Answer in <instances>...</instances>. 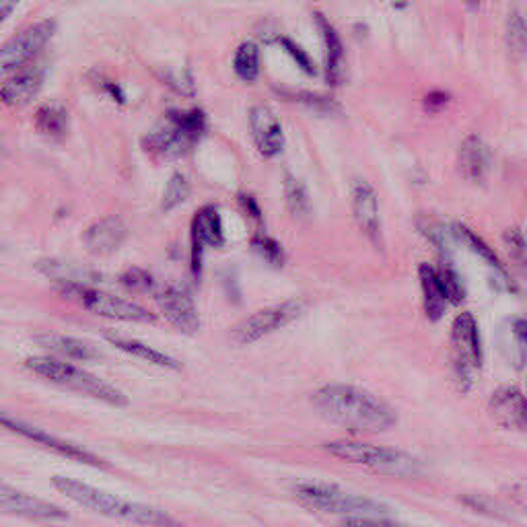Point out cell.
I'll return each instance as SVG.
<instances>
[{"instance_id": "52a82bcc", "label": "cell", "mask_w": 527, "mask_h": 527, "mask_svg": "<svg viewBox=\"0 0 527 527\" xmlns=\"http://www.w3.org/2000/svg\"><path fill=\"white\" fill-rule=\"evenodd\" d=\"M54 291L68 301L79 303L83 309L108 318L116 322H130V324H153L157 322V313L151 309L128 301L124 297L105 293L95 285L83 283H54Z\"/></svg>"}, {"instance_id": "8d00e7d4", "label": "cell", "mask_w": 527, "mask_h": 527, "mask_svg": "<svg viewBox=\"0 0 527 527\" xmlns=\"http://www.w3.org/2000/svg\"><path fill=\"white\" fill-rule=\"evenodd\" d=\"M291 97L295 101H301L305 105H311V108L315 110H320V112H332L334 110V103L328 99V97H322V95H313V93H291Z\"/></svg>"}, {"instance_id": "603a6c76", "label": "cell", "mask_w": 527, "mask_h": 527, "mask_svg": "<svg viewBox=\"0 0 527 527\" xmlns=\"http://www.w3.org/2000/svg\"><path fill=\"white\" fill-rule=\"evenodd\" d=\"M453 233L458 235V239L466 245V248H468L472 254H476L480 260H484L490 268L495 270V280H493V283H495L499 289L509 291V293L515 291V285L509 280V274H507V270L503 268V264H501V260L497 258V254H495L493 248H488V245H486L476 233H472V231H470L468 227H464V225H455V227H453Z\"/></svg>"}, {"instance_id": "7c38bea8", "label": "cell", "mask_w": 527, "mask_h": 527, "mask_svg": "<svg viewBox=\"0 0 527 527\" xmlns=\"http://www.w3.org/2000/svg\"><path fill=\"white\" fill-rule=\"evenodd\" d=\"M167 322L182 334H196L200 328V315L192 295L180 285H157L153 291Z\"/></svg>"}, {"instance_id": "ab89813d", "label": "cell", "mask_w": 527, "mask_h": 527, "mask_svg": "<svg viewBox=\"0 0 527 527\" xmlns=\"http://www.w3.org/2000/svg\"><path fill=\"white\" fill-rule=\"evenodd\" d=\"M17 3L19 0H0V23H3L13 13Z\"/></svg>"}, {"instance_id": "2e32d148", "label": "cell", "mask_w": 527, "mask_h": 527, "mask_svg": "<svg viewBox=\"0 0 527 527\" xmlns=\"http://www.w3.org/2000/svg\"><path fill=\"white\" fill-rule=\"evenodd\" d=\"M353 213L357 225L367 235L373 245H381V217H379V200L373 186L365 180L353 184Z\"/></svg>"}, {"instance_id": "277c9868", "label": "cell", "mask_w": 527, "mask_h": 527, "mask_svg": "<svg viewBox=\"0 0 527 527\" xmlns=\"http://www.w3.org/2000/svg\"><path fill=\"white\" fill-rule=\"evenodd\" d=\"M25 369H29L31 373H35L38 377L60 385V388L68 390V392H75L81 394L85 398H93L99 400L103 404H110V406H126L128 398L124 396V392H120L118 388H114L112 383L99 379L97 375L73 365V363H66L60 357H29L27 361H23Z\"/></svg>"}, {"instance_id": "60d3db41", "label": "cell", "mask_w": 527, "mask_h": 527, "mask_svg": "<svg viewBox=\"0 0 527 527\" xmlns=\"http://www.w3.org/2000/svg\"><path fill=\"white\" fill-rule=\"evenodd\" d=\"M515 332H517V336H519L523 342H527V318H523V320H519V322L515 324Z\"/></svg>"}, {"instance_id": "f1b7e54d", "label": "cell", "mask_w": 527, "mask_h": 527, "mask_svg": "<svg viewBox=\"0 0 527 527\" xmlns=\"http://www.w3.org/2000/svg\"><path fill=\"white\" fill-rule=\"evenodd\" d=\"M235 75L245 81L254 83L260 77V48L254 42H243L233 56Z\"/></svg>"}, {"instance_id": "83f0119b", "label": "cell", "mask_w": 527, "mask_h": 527, "mask_svg": "<svg viewBox=\"0 0 527 527\" xmlns=\"http://www.w3.org/2000/svg\"><path fill=\"white\" fill-rule=\"evenodd\" d=\"M505 40L509 52L515 58H527V13H523L521 9H513L509 13L505 25Z\"/></svg>"}, {"instance_id": "6da1fadb", "label": "cell", "mask_w": 527, "mask_h": 527, "mask_svg": "<svg viewBox=\"0 0 527 527\" xmlns=\"http://www.w3.org/2000/svg\"><path fill=\"white\" fill-rule=\"evenodd\" d=\"M313 406L330 423L355 435L383 433L398 423L396 412L388 404L355 385H324L313 394Z\"/></svg>"}, {"instance_id": "30bf717a", "label": "cell", "mask_w": 527, "mask_h": 527, "mask_svg": "<svg viewBox=\"0 0 527 527\" xmlns=\"http://www.w3.org/2000/svg\"><path fill=\"white\" fill-rule=\"evenodd\" d=\"M56 31L54 21H40L21 31L5 46H0V77H7L17 70L25 68L35 56H38Z\"/></svg>"}, {"instance_id": "836d02e7", "label": "cell", "mask_w": 527, "mask_h": 527, "mask_svg": "<svg viewBox=\"0 0 527 527\" xmlns=\"http://www.w3.org/2000/svg\"><path fill=\"white\" fill-rule=\"evenodd\" d=\"M503 239H505L511 260L527 276V239H525V235L519 229H509Z\"/></svg>"}, {"instance_id": "ba28073f", "label": "cell", "mask_w": 527, "mask_h": 527, "mask_svg": "<svg viewBox=\"0 0 527 527\" xmlns=\"http://www.w3.org/2000/svg\"><path fill=\"white\" fill-rule=\"evenodd\" d=\"M451 361L462 390H470L482 367V342L472 313H460L451 326Z\"/></svg>"}, {"instance_id": "484cf974", "label": "cell", "mask_w": 527, "mask_h": 527, "mask_svg": "<svg viewBox=\"0 0 527 527\" xmlns=\"http://www.w3.org/2000/svg\"><path fill=\"white\" fill-rule=\"evenodd\" d=\"M38 270L52 278V283H83V285H95L99 274L85 270L81 266L66 264L60 260H40Z\"/></svg>"}, {"instance_id": "4316f807", "label": "cell", "mask_w": 527, "mask_h": 527, "mask_svg": "<svg viewBox=\"0 0 527 527\" xmlns=\"http://www.w3.org/2000/svg\"><path fill=\"white\" fill-rule=\"evenodd\" d=\"M35 126H38V130L52 138V140H62L68 132V114L64 110L62 103H44L42 108L35 112Z\"/></svg>"}, {"instance_id": "8992f818", "label": "cell", "mask_w": 527, "mask_h": 527, "mask_svg": "<svg viewBox=\"0 0 527 527\" xmlns=\"http://www.w3.org/2000/svg\"><path fill=\"white\" fill-rule=\"evenodd\" d=\"M206 114L194 110H171L165 124L143 138L149 153L161 159H180L192 151V147L206 132Z\"/></svg>"}, {"instance_id": "cb8c5ba5", "label": "cell", "mask_w": 527, "mask_h": 527, "mask_svg": "<svg viewBox=\"0 0 527 527\" xmlns=\"http://www.w3.org/2000/svg\"><path fill=\"white\" fill-rule=\"evenodd\" d=\"M418 276H420V289H423L427 318L431 322H437L443 318V313L449 305V299H447L441 280H439V272H437V268L423 264L418 268Z\"/></svg>"}, {"instance_id": "d590c367", "label": "cell", "mask_w": 527, "mask_h": 527, "mask_svg": "<svg viewBox=\"0 0 527 527\" xmlns=\"http://www.w3.org/2000/svg\"><path fill=\"white\" fill-rule=\"evenodd\" d=\"M278 44L280 46H283L285 48V52L297 62V66L303 70V73H307V75H315V64H313V60L309 58V54L301 48V46H297L293 40H289V38H278Z\"/></svg>"}, {"instance_id": "44dd1931", "label": "cell", "mask_w": 527, "mask_h": 527, "mask_svg": "<svg viewBox=\"0 0 527 527\" xmlns=\"http://www.w3.org/2000/svg\"><path fill=\"white\" fill-rule=\"evenodd\" d=\"M315 21H318L320 33H322V40H324V48H326V81L332 87H338L344 79V44L340 40L338 31L332 27V23L320 15L315 13Z\"/></svg>"}, {"instance_id": "74e56055", "label": "cell", "mask_w": 527, "mask_h": 527, "mask_svg": "<svg viewBox=\"0 0 527 527\" xmlns=\"http://www.w3.org/2000/svg\"><path fill=\"white\" fill-rule=\"evenodd\" d=\"M237 202L245 210V215H248L252 221L262 223V210H260V204L256 202V198H252L248 194H239L237 196Z\"/></svg>"}, {"instance_id": "7402d4cb", "label": "cell", "mask_w": 527, "mask_h": 527, "mask_svg": "<svg viewBox=\"0 0 527 527\" xmlns=\"http://www.w3.org/2000/svg\"><path fill=\"white\" fill-rule=\"evenodd\" d=\"M460 171L468 182H482L490 169V151L486 143L478 136H468L460 145L458 153Z\"/></svg>"}, {"instance_id": "b9f144b4", "label": "cell", "mask_w": 527, "mask_h": 527, "mask_svg": "<svg viewBox=\"0 0 527 527\" xmlns=\"http://www.w3.org/2000/svg\"><path fill=\"white\" fill-rule=\"evenodd\" d=\"M480 3H482V0H466V5H468L470 9H478Z\"/></svg>"}, {"instance_id": "d6986e66", "label": "cell", "mask_w": 527, "mask_h": 527, "mask_svg": "<svg viewBox=\"0 0 527 527\" xmlns=\"http://www.w3.org/2000/svg\"><path fill=\"white\" fill-rule=\"evenodd\" d=\"M42 87H44V70L25 68L0 87V101L9 105V108H21V105H27L29 101L38 97Z\"/></svg>"}, {"instance_id": "d6a6232c", "label": "cell", "mask_w": 527, "mask_h": 527, "mask_svg": "<svg viewBox=\"0 0 527 527\" xmlns=\"http://www.w3.org/2000/svg\"><path fill=\"white\" fill-rule=\"evenodd\" d=\"M120 283L136 293H153L157 289V280L153 278L151 272L143 270V268H130L120 276Z\"/></svg>"}, {"instance_id": "d4e9b609", "label": "cell", "mask_w": 527, "mask_h": 527, "mask_svg": "<svg viewBox=\"0 0 527 527\" xmlns=\"http://www.w3.org/2000/svg\"><path fill=\"white\" fill-rule=\"evenodd\" d=\"M105 340H108L112 346H116L118 350H124V353H128L130 357H136L145 363H151V365H157L163 369H180L182 367L178 359L169 357L167 353H163V350H157L155 346H149L145 342L114 336V334H110V336L105 334Z\"/></svg>"}, {"instance_id": "1f68e13d", "label": "cell", "mask_w": 527, "mask_h": 527, "mask_svg": "<svg viewBox=\"0 0 527 527\" xmlns=\"http://www.w3.org/2000/svg\"><path fill=\"white\" fill-rule=\"evenodd\" d=\"M252 245L254 250L272 266H283L287 256H285V250L283 245H280L276 239H272L270 235H264V233H258L254 239H252Z\"/></svg>"}, {"instance_id": "e575fe53", "label": "cell", "mask_w": 527, "mask_h": 527, "mask_svg": "<svg viewBox=\"0 0 527 527\" xmlns=\"http://www.w3.org/2000/svg\"><path fill=\"white\" fill-rule=\"evenodd\" d=\"M437 272H439V280H441L443 291H445L449 303H453V305L460 303L464 299V287H462L460 276L455 274L449 266H443Z\"/></svg>"}, {"instance_id": "9a60e30c", "label": "cell", "mask_w": 527, "mask_h": 527, "mask_svg": "<svg viewBox=\"0 0 527 527\" xmlns=\"http://www.w3.org/2000/svg\"><path fill=\"white\" fill-rule=\"evenodd\" d=\"M250 132L258 153L266 159L278 157L285 149V132L274 112L266 105H256L250 112Z\"/></svg>"}, {"instance_id": "5bb4252c", "label": "cell", "mask_w": 527, "mask_h": 527, "mask_svg": "<svg viewBox=\"0 0 527 527\" xmlns=\"http://www.w3.org/2000/svg\"><path fill=\"white\" fill-rule=\"evenodd\" d=\"M0 511L33 519V521H56V519H68V513L44 499H38L33 495L23 493V490L7 484L0 480Z\"/></svg>"}, {"instance_id": "f546056e", "label": "cell", "mask_w": 527, "mask_h": 527, "mask_svg": "<svg viewBox=\"0 0 527 527\" xmlns=\"http://www.w3.org/2000/svg\"><path fill=\"white\" fill-rule=\"evenodd\" d=\"M285 200L287 206L291 210V215L297 219H303L309 215L311 210V200H309V192L305 188V184L293 175H285Z\"/></svg>"}, {"instance_id": "ac0fdd59", "label": "cell", "mask_w": 527, "mask_h": 527, "mask_svg": "<svg viewBox=\"0 0 527 527\" xmlns=\"http://www.w3.org/2000/svg\"><path fill=\"white\" fill-rule=\"evenodd\" d=\"M35 344L42 346L48 353H52L54 357L60 359H68V361H95L99 359V353L89 346L85 340L75 338V336H68L62 332H42V334H35L33 336Z\"/></svg>"}, {"instance_id": "7a4b0ae2", "label": "cell", "mask_w": 527, "mask_h": 527, "mask_svg": "<svg viewBox=\"0 0 527 527\" xmlns=\"http://www.w3.org/2000/svg\"><path fill=\"white\" fill-rule=\"evenodd\" d=\"M52 486L58 490L62 497L70 499L73 503H77L89 511H95L103 517H112V519L136 523V525H155V527L173 523V519L161 509L120 499L112 493H105V490L91 486V484H85V482L75 480V478L52 476Z\"/></svg>"}, {"instance_id": "9c48e42d", "label": "cell", "mask_w": 527, "mask_h": 527, "mask_svg": "<svg viewBox=\"0 0 527 527\" xmlns=\"http://www.w3.org/2000/svg\"><path fill=\"white\" fill-rule=\"evenodd\" d=\"M305 309H307V305L299 299H291V301L278 303L272 307H264L258 313L250 315V318H245L243 322H239L237 326H233L231 338H233V342H237L241 346L254 344V342L278 332L280 328H285V326L293 324L295 320H299L301 315L305 313Z\"/></svg>"}, {"instance_id": "8fae6325", "label": "cell", "mask_w": 527, "mask_h": 527, "mask_svg": "<svg viewBox=\"0 0 527 527\" xmlns=\"http://www.w3.org/2000/svg\"><path fill=\"white\" fill-rule=\"evenodd\" d=\"M0 429H5L9 433H15L31 443H38L54 453H60L64 455V458H70V460H75L79 464H87V466H95V468H103L105 464L97 458L95 453L87 451L85 447L81 445H75V443H70V441H64L56 435H50L46 433L44 429L40 427H35L31 423H27V420H21V418H15L11 416L9 412H3L0 410Z\"/></svg>"}, {"instance_id": "f35d334b", "label": "cell", "mask_w": 527, "mask_h": 527, "mask_svg": "<svg viewBox=\"0 0 527 527\" xmlns=\"http://www.w3.org/2000/svg\"><path fill=\"white\" fill-rule=\"evenodd\" d=\"M425 110L431 112V114H437L441 112L445 105L449 103V95L443 93V91H431L427 97H425Z\"/></svg>"}, {"instance_id": "4fadbf2b", "label": "cell", "mask_w": 527, "mask_h": 527, "mask_svg": "<svg viewBox=\"0 0 527 527\" xmlns=\"http://www.w3.org/2000/svg\"><path fill=\"white\" fill-rule=\"evenodd\" d=\"M190 264L192 272L198 278L202 270V258L206 248H223L225 245V229H223V219L217 206H202L192 219L190 227Z\"/></svg>"}, {"instance_id": "ffe728a7", "label": "cell", "mask_w": 527, "mask_h": 527, "mask_svg": "<svg viewBox=\"0 0 527 527\" xmlns=\"http://www.w3.org/2000/svg\"><path fill=\"white\" fill-rule=\"evenodd\" d=\"M490 412L507 429L527 427V398L515 388H503L490 398Z\"/></svg>"}, {"instance_id": "5b68a950", "label": "cell", "mask_w": 527, "mask_h": 527, "mask_svg": "<svg viewBox=\"0 0 527 527\" xmlns=\"http://www.w3.org/2000/svg\"><path fill=\"white\" fill-rule=\"evenodd\" d=\"M324 449L346 464H355L369 468L377 474L385 476H396V478H416L423 472V466L412 455L390 449V447H379L363 441H330L324 445Z\"/></svg>"}, {"instance_id": "e0dca14e", "label": "cell", "mask_w": 527, "mask_h": 527, "mask_svg": "<svg viewBox=\"0 0 527 527\" xmlns=\"http://www.w3.org/2000/svg\"><path fill=\"white\" fill-rule=\"evenodd\" d=\"M128 237V227L118 217H103L83 233L85 248L95 256H110L120 250Z\"/></svg>"}, {"instance_id": "3957f363", "label": "cell", "mask_w": 527, "mask_h": 527, "mask_svg": "<svg viewBox=\"0 0 527 527\" xmlns=\"http://www.w3.org/2000/svg\"><path fill=\"white\" fill-rule=\"evenodd\" d=\"M293 493L295 497L315 509V511H322V513H332V515H340L346 523H390V509L371 501L367 497H357V495H350L344 493L342 488L334 486V484H326V482H297L293 486Z\"/></svg>"}, {"instance_id": "4dcf8cb0", "label": "cell", "mask_w": 527, "mask_h": 527, "mask_svg": "<svg viewBox=\"0 0 527 527\" xmlns=\"http://www.w3.org/2000/svg\"><path fill=\"white\" fill-rule=\"evenodd\" d=\"M190 196V182L186 180L184 173H173L161 198V210L163 213H169V210L182 206Z\"/></svg>"}]
</instances>
